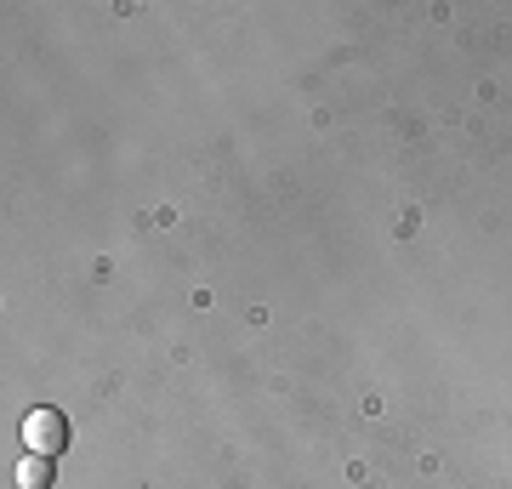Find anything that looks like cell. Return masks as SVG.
Segmentation results:
<instances>
[{"mask_svg": "<svg viewBox=\"0 0 512 489\" xmlns=\"http://www.w3.org/2000/svg\"><path fill=\"white\" fill-rule=\"evenodd\" d=\"M23 444H29V455H63L69 450V416L63 410H29L23 416Z\"/></svg>", "mask_w": 512, "mask_h": 489, "instance_id": "6da1fadb", "label": "cell"}, {"mask_svg": "<svg viewBox=\"0 0 512 489\" xmlns=\"http://www.w3.org/2000/svg\"><path fill=\"white\" fill-rule=\"evenodd\" d=\"M18 484L23 489H52L57 484V455H23L18 461Z\"/></svg>", "mask_w": 512, "mask_h": 489, "instance_id": "7a4b0ae2", "label": "cell"}]
</instances>
